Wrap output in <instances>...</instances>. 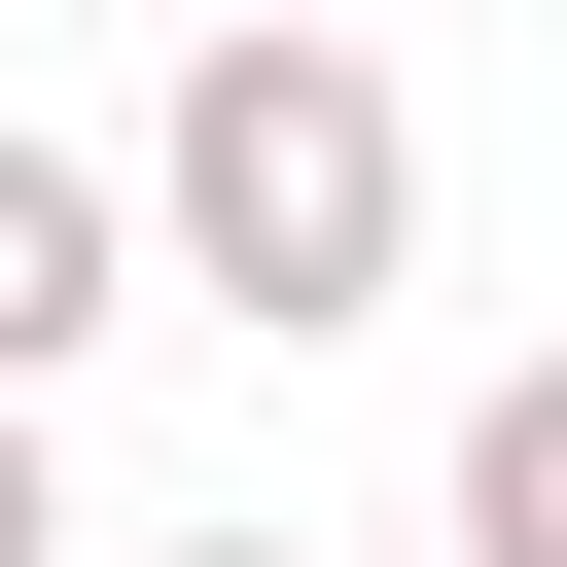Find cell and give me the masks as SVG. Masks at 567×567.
<instances>
[{
  "instance_id": "obj_1",
  "label": "cell",
  "mask_w": 567,
  "mask_h": 567,
  "mask_svg": "<svg viewBox=\"0 0 567 567\" xmlns=\"http://www.w3.org/2000/svg\"><path fill=\"white\" fill-rule=\"evenodd\" d=\"M142 284H213L248 354H354L390 284H425V106L354 71V35H177V106H142Z\"/></svg>"
},
{
  "instance_id": "obj_2",
  "label": "cell",
  "mask_w": 567,
  "mask_h": 567,
  "mask_svg": "<svg viewBox=\"0 0 567 567\" xmlns=\"http://www.w3.org/2000/svg\"><path fill=\"white\" fill-rule=\"evenodd\" d=\"M106 319H142V177L106 142H0V390H71Z\"/></svg>"
},
{
  "instance_id": "obj_3",
  "label": "cell",
  "mask_w": 567,
  "mask_h": 567,
  "mask_svg": "<svg viewBox=\"0 0 567 567\" xmlns=\"http://www.w3.org/2000/svg\"><path fill=\"white\" fill-rule=\"evenodd\" d=\"M461 567H567V354L461 390Z\"/></svg>"
},
{
  "instance_id": "obj_4",
  "label": "cell",
  "mask_w": 567,
  "mask_h": 567,
  "mask_svg": "<svg viewBox=\"0 0 567 567\" xmlns=\"http://www.w3.org/2000/svg\"><path fill=\"white\" fill-rule=\"evenodd\" d=\"M0 567H71V461H35V390H0Z\"/></svg>"
},
{
  "instance_id": "obj_5",
  "label": "cell",
  "mask_w": 567,
  "mask_h": 567,
  "mask_svg": "<svg viewBox=\"0 0 567 567\" xmlns=\"http://www.w3.org/2000/svg\"><path fill=\"white\" fill-rule=\"evenodd\" d=\"M177 567H284V532H177Z\"/></svg>"
}]
</instances>
